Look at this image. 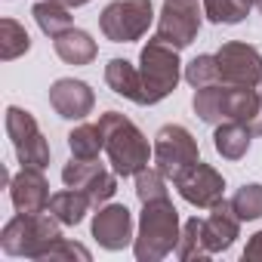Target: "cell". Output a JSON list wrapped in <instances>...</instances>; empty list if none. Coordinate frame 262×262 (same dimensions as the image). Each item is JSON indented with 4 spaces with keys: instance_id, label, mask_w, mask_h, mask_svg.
Listing matches in <instances>:
<instances>
[{
    "instance_id": "cell-1",
    "label": "cell",
    "mask_w": 262,
    "mask_h": 262,
    "mask_svg": "<svg viewBox=\"0 0 262 262\" xmlns=\"http://www.w3.org/2000/svg\"><path fill=\"white\" fill-rule=\"evenodd\" d=\"M99 129L105 136V155L117 176H136L155 158V145H148L145 133L120 111L99 114Z\"/></svg>"
},
{
    "instance_id": "cell-2",
    "label": "cell",
    "mask_w": 262,
    "mask_h": 262,
    "mask_svg": "<svg viewBox=\"0 0 262 262\" xmlns=\"http://www.w3.org/2000/svg\"><path fill=\"white\" fill-rule=\"evenodd\" d=\"M179 234H182V222H179V210L173 207L170 198L142 204L136 241H133V256L139 262H161L170 253H176Z\"/></svg>"
},
{
    "instance_id": "cell-3",
    "label": "cell",
    "mask_w": 262,
    "mask_h": 262,
    "mask_svg": "<svg viewBox=\"0 0 262 262\" xmlns=\"http://www.w3.org/2000/svg\"><path fill=\"white\" fill-rule=\"evenodd\" d=\"M62 237V222L43 210V213H16L4 231H0V247L7 256H19V259H40L50 244H56Z\"/></svg>"
},
{
    "instance_id": "cell-4",
    "label": "cell",
    "mask_w": 262,
    "mask_h": 262,
    "mask_svg": "<svg viewBox=\"0 0 262 262\" xmlns=\"http://www.w3.org/2000/svg\"><path fill=\"white\" fill-rule=\"evenodd\" d=\"M182 71H185V68H182L179 50L155 34V37L142 47V53H139V74H142L145 105L164 102V99L179 86Z\"/></svg>"
},
{
    "instance_id": "cell-5",
    "label": "cell",
    "mask_w": 262,
    "mask_h": 262,
    "mask_svg": "<svg viewBox=\"0 0 262 262\" xmlns=\"http://www.w3.org/2000/svg\"><path fill=\"white\" fill-rule=\"evenodd\" d=\"M155 22L151 0H111L99 16V31L111 43H133Z\"/></svg>"
},
{
    "instance_id": "cell-6",
    "label": "cell",
    "mask_w": 262,
    "mask_h": 262,
    "mask_svg": "<svg viewBox=\"0 0 262 262\" xmlns=\"http://www.w3.org/2000/svg\"><path fill=\"white\" fill-rule=\"evenodd\" d=\"M201 161L198 151V139L191 136V129L182 123H167L158 129L155 136V167L167 176V179H179L191 164Z\"/></svg>"
},
{
    "instance_id": "cell-7",
    "label": "cell",
    "mask_w": 262,
    "mask_h": 262,
    "mask_svg": "<svg viewBox=\"0 0 262 262\" xmlns=\"http://www.w3.org/2000/svg\"><path fill=\"white\" fill-rule=\"evenodd\" d=\"M7 136H10L13 151H16L22 167H40V170L50 167V155L53 151H50V142L40 133V126H37L31 111H25L19 105L7 108Z\"/></svg>"
},
{
    "instance_id": "cell-8",
    "label": "cell",
    "mask_w": 262,
    "mask_h": 262,
    "mask_svg": "<svg viewBox=\"0 0 262 262\" xmlns=\"http://www.w3.org/2000/svg\"><path fill=\"white\" fill-rule=\"evenodd\" d=\"M201 19L204 7H198V0H164L158 16V37L173 43L176 50H185L198 40Z\"/></svg>"
},
{
    "instance_id": "cell-9",
    "label": "cell",
    "mask_w": 262,
    "mask_h": 262,
    "mask_svg": "<svg viewBox=\"0 0 262 262\" xmlns=\"http://www.w3.org/2000/svg\"><path fill=\"white\" fill-rule=\"evenodd\" d=\"M219 80L228 86H259L262 83V53L250 43L228 40L216 53Z\"/></svg>"
},
{
    "instance_id": "cell-10",
    "label": "cell",
    "mask_w": 262,
    "mask_h": 262,
    "mask_svg": "<svg viewBox=\"0 0 262 262\" xmlns=\"http://www.w3.org/2000/svg\"><path fill=\"white\" fill-rule=\"evenodd\" d=\"M173 185H176L179 198H182L185 204L198 207V210H210V207H216L219 201H225V179H222V173L213 170V167L204 164V161L191 164Z\"/></svg>"
},
{
    "instance_id": "cell-11",
    "label": "cell",
    "mask_w": 262,
    "mask_h": 262,
    "mask_svg": "<svg viewBox=\"0 0 262 262\" xmlns=\"http://www.w3.org/2000/svg\"><path fill=\"white\" fill-rule=\"evenodd\" d=\"M93 237L99 241L102 250H123L136 241L133 231V213H129L123 204H102L93 213Z\"/></svg>"
},
{
    "instance_id": "cell-12",
    "label": "cell",
    "mask_w": 262,
    "mask_h": 262,
    "mask_svg": "<svg viewBox=\"0 0 262 262\" xmlns=\"http://www.w3.org/2000/svg\"><path fill=\"white\" fill-rule=\"evenodd\" d=\"M50 105L59 117L65 120H83L86 114H93L96 105V93L86 80H74V77H59L50 86Z\"/></svg>"
},
{
    "instance_id": "cell-13",
    "label": "cell",
    "mask_w": 262,
    "mask_h": 262,
    "mask_svg": "<svg viewBox=\"0 0 262 262\" xmlns=\"http://www.w3.org/2000/svg\"><path fill=\"white\" fill-rule=\"evenodd\" d=\"M10 198L16 213H43L50 207V182L40 167H22L10 176Z\"/></svg>"
},
{
    "instance_id": "cell-14",
    "label": "cell",
    "mask_w": 262,
    "mask_h": 262,
    "mask_svg": "<svg viewBox=\"0 0 262 262\" xmlns=\"http://www.w3.org/2000/svg\"><path fill=\"white\" fill-rule=\"evenodd\" d=\"M204 231L213 256L234 247V241L241 237V216L234 213L231 201H219L216 207H210V216L204 219Z\"/></svg>"
},
{
    "instance_id": "cell-15",
    "label": "cell",
    "mask_w": 262,
    "mask_h": 262,
    "mask_svg": "<svg viewBox=\"0 0 262 262\" xmlns=\"http://www.w3.org/2000/svg\"><path fill=\"white\" fill-rule=\"evenodd\" d=\"M105 83L114 96H123L136 105H145V93H142V74L133 62L126 59H111L105 65Z\"/></svg>"
},
{
    "instance_id": "cell-16",
    "label": "cell",
    "mask_w": 262,
    "mask_h": 262,
    "mask_svg": "<svg viewBox=\"0 0 262 262\" xmlns=\"http://www.w3.org/2000/svg\"><path fill=\"white\" fill-rule=\"evenodd\" d=\"M250 142H253V133H250L247 123L222 120V123H216V129H213V148H216V155L225 158V161H241V158H247Z\"/></svg>"
},
{
    "instance_id": "cell-17",
    "label": "cell",
    "mask_w": 262,
    "mask_h": 262,
    "mask_svg": "<svg viewBox=\"0 0 262 262\" xmlns=\"http://www.w3.org/2000/svg\"><path fill=\"white\" fill-rule=\"evenodd\" d=\"M53 47H56V56L65 62V65H90L99 53L96 40L83 31V28H68L62 31L59 37H53Z\"/></svg>"
},
{
    "instance_id": "cell-18",
    "label": "cell",
    "mask_w": 262,
    "mask_h": 262,
    "mask_svg": "<svg viewBox=\"0 0 262 262\" xmlns=\"http://www.w3.org/2000/svg\"><path fill=\"white\" fill-rule=\"evenodd\" d=\"M90 207H93V201L80 191V188H62V191H56L53 198H50V213L62 222V225H80L83 222V216L90 213Z\"/></svg>"
},
{
    "instance_id": "cell-19",
    "label": "cell",
    "mask_w": 262,
    "mask_h": 262,
    "mask_svg": "<svg viewBox=\"0 0 262 262\" xmlns=\"http://www.w3.org/2000/svg\"><path fill=\"white\" fill-rule=\"evenodd\" d=\"M31 16H34L37 28L47 37H59L62 31L74 28L71 25V4H68V0H37Z\"/></svg>"
},
{
    "instance_id": "cell-20",
    "label": "cell",
    "mask_w": 262,
    "mask_h": 262,
    "mask_svg": "<svg viewBox=\"0 0 262 262\" xmlns=\"http://www.w3.org/2000/svg\"><path fill=\"white\" fill-rule=\"evenodd\" d=\"M225 90H228V86H225L222 80L194 90V96H191V108H194V114H198L204 123L216 126V123L225 120Z\"/></svg>"
},
{
    "instance_id": "cell-21",
    "label": "cell",
    "mask_w": 262,
    "mask_h": 262,
    "mask_svg": "<svg viewBox=\"0 0 262 262\" xmlns=\"http://www.w3.org/2000/svg\"><path fill=\"white\" fill-rule=\"evenodd\" d=\"M259 105H262V93L256 86H228L225 90V120L250 123L256 117Z\"/></svg>"
},
{
    "instance_id": "cell-22",
    "label": "cell",
    "mask_w": 262,
    "mask_h": 262,
    "mask_svg": "<svg viewBox=\"0 0 262 262\" xmlns=\"http://www.w3.org/2000/svg\"><path fill=\"white\" fill-rule=\"evenodd\" d=\"M210 247H207V231H204V219L191 216L182 222V234L176 244V259L182 262H194V259H210Z\"/></svg>"
},
{
    "instance_id": "cell-23",
    "label": "cell",
    "mask_w": 262,
    "mask_h": 262,
    "mask_svg": "<svg viewBox=\"0 0 262 262\" xmlns=\"http://www.w3.org/2000/svg\"><path fill=\"white\" fill-rule=\"evenodd\" d=\"M68 151L80 161H99V151H105V136L99 123H80L68 133Z\"/></svg>"
},
{
    "instance_id": "cell-24",
    "label": "cell",
    "mask_w": 262,
    "mask_h": 262,
    "mask_svg": "<svg viewBox=\"0 0 262 262\" xmlns=\"http://www.w3.org/2000/svg\"><path fill=\"white\" fill-rule=\"evenodd\" d=\"M259 7V0H204V16L213 25H237Z\"/></svg>"
},
{
    "instance_id": "cell-25",
    "label": "cell",
    "mask_w": 262,
    "mask_h": 262,
    "mask_svg": "<svg viewBox=\"0 0 262 262\" xmlns=\"http://www.w3.org/2000/svg\"><path fill=\"white\" fill-rule=\"evenodd\" d=\"M31 50V37L25 31V25H19L16 19H4L0 22V59L13 62L19 56H25Z\"/></svg>"
},
{
    "instance_id": "cell-26",
    "label": "cell",
    "mask_w": 262,
    "mask_h": 262,
    "mask_svg": "<svg viewBox=\"0 0 262 262\" xmlns=\"http://www.w3.org/2000/svg\"><path fill=\"white\" fill-rule=\"evenodd\" d=\"M182 77L188 80V86H210V83H219V62H216V53H201V56H194L188 65H185V71H182Z\"/></svg>"
},
{
    "instance_id": "cell-27",
    "label": "cell",
    "mask_w": 262,
    "mask_h": 262,
    "mask_svg": "<svg viewBox=\"0 0 262 262\" xmlns=\"http://www.w3.org/2000/svg\"><path fill=\"white\" fill-rule=\"evenodd\" d=\"M133 179H136V198H139V204H151V201L170 198V194H167V176H164L158 167H145V170H139Z\"/></svg>"
},
{
    "instance_id": "cell-28",
    "label": "cell",
    "mask_w": 262,
    "mask_h": 262,
    "mask_svg": "<svg viewBox=\"0 0 262 262\" xmlns=\"http://www.w3.org/2000/svg\"><path fill=\"white\" fill-rule=\"evenodd\" d=\"M231 207L234 213L241 216V222H256L262 219V185L259 182H250V185H241L231 198Z\"/></svg>"
},
{
    "instance_id": "cell-29",
    "label": "cell",
    "mask_w": 262,
    "mask_h": 262,
    "mask_svg": "<svg viewBox=\"0 0 262 262\" xmlns=\"http://www.w3.org/2000/svg\"><path fill=\"white\" fill-rule=\"evenodd\" d=\"M99 170H102V164H96V161L71 158V161L62 167V182H65L68 188H80V191H86V188H90V182L99 176Z\"/></svg>"
},
{
    "instance_id": "cell-30",
    "label": "cell",
    "mask_w": 262,
    "mask_h": 262,
    "mask_svg": "<svg viewBox=\"0 0 262 262\" xmlns=\"http://www.w3.org/2000/svg\"><path fill=\"white\" fill-rule=\"evenodd\" d=\"M74 259L90 262V259H93V253H90L83 244L68 241V237H59L56 244H50V250L40 256V262H74Z\"/></svg>"
},
{
    "instance_id": "cell-31",
    "label": "cell",
    "mask_w": 262,
    "mask_h": 262,
    "mask_svg": "<svg viewBox=\"0 0 262 262\" xmlns=\"http://www.w3.org/2000/svg\"><path fill=\"white\" fill-rule=\"evenodd\" d=\"M244 262H262V231H256L244 247Z\"/></svg>"
},
{
    "instance_id": "cell-32",
    "label": "cell",
    "mask_w": 262,
    "mask_h": 262,
    "mask_svg": "<svg viewBox=\"0 0 262 262\" xmlns=\"http://www.w3.org/2000/svg\"><path fill=\"white\" fill-rule=\"evenodd\" d=\"M247 126H250V133H253V136H262V105H259L256 117H253V120H250Z\"/></svg>"
},
{
    "instance_id": "cell-33",
    "label": "cell",
    "mask_w": 262,
    "mask_h": 262,
    "mask_svg": "<svg viewBox=\"0 0 262 262\" xmlns=\"http://www.w3.org/2000/svg\"><path fill=\"white\" fill-rule=\"evenodd\" d=\"M68 4H71V7H86L90 0H68Z\"/></svg>"
},
{
    "instance_id": "cell-34",
    "label": "cell",
    "mask_w": 262,
    "mask_h": 262,
    "mask_svg": "<svg viewBox=\"0 0 262 262\" xmlns=\"http://www.w3.org/2000/svg\"><path fill=\"white\" fill-rule=\"evenodd\" d=\"M259 13H262V0H259Z\"/></svg>"
},
{
    "instance_id": "cell-35",
    "label": "cell",
    "mask_w": 262,
    "mask_h": 262,
    "mask_svg": "<svg viewBox=\"0 0 262 262\" xmlns=\"http://www.w3.org/2000/svg\"><path fill=\"white\" fill-rule=\"evenodd\" d=\"M259 93H262V83H259Z\"/></svg>"
}]
</instances>
